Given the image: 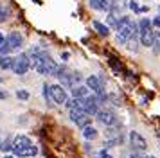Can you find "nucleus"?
Wrapping results in <instances>:
<instances>
[{"label": "nucleus", "mask_w": 160, "mask_h": 158, "mask_svg": "<svg viewBox=\"0 0 160 158\" xmlns=\"http://www.w3.org/2000/svg\"><path fill=\"white\" fill-rule=\"evenodd\" d=\"M13 155L18 158H32L38 155V146L27 135L13 136Z\"/></svg>", "instance_id": "f257e3e1"}, {"label": "nucleus", "mask_w": 160, "mask_h": 158, "mask_svg": "<svg viewBox=\"0 0 160 158\" xmlns=\"http://www.w3.org/2000/svg\"><path fill=\"white\" fill-rule=\"evenodd\" d=\"M137 23H138V38H140V45L151 49L153 42H155V34H157V31H155L153 25H151V20H149V18H140Z\"/></svg>", "instance_id": "f03ea898"}, {"label": "nucleus", "mask_w": 160, "mask_h": 158, "mask_svg": "<svg viewBox=\"0 0 160 158\" xmlns=\"http://www.w3.org/2000/svg\"><path fill=\"white\" fill-rule=\"evenodd\" d=\"M58 67L59 63H56L54 59H45V61H40V63H36L32 68L40 74V76H45V77H49V76H52V77H56V72H58Z\"/></svg>", "instance_id": "7ed1b4c3"}, {"label": "nucleus", "mask_w": 160, "mask_h": 158, "mask_svg": "<svg viewBox=\"0 0 160 158\" xmlns=\"http://www.w3.org/2000/svg\"><path fill=\"white\" fill-rule=\"evenodd\" d=\"M68 119H70L72 124H76L79 129H83V128H87V126H92V119L94 117L85 113L83 110H70L68 111Z\"/></svg>", "instance_id": "20e7f679"}, {"label": "nucleus", "mask_w": 160, "mask_h": 158, "mask_svg": "<svg viewBox=\"0 0 160 158\" xmlns=\"http://www.w3.org/2000/svg\"><path fill=\"white\" fill-rule=\"evenodd\" d=\"M85 85L88 86V90L95 95H101V93H106V88H104V79L99 76V74H92L85 79Z\"/></svg>", "instance_id": "39448f33"}, {"label": "nucleus", "mask_w": 160, "mask_h": 158, "mask_svg": "<svg viewBox=\"0 0 160 158\" xmlns=\"http://www.w3.org/2000/svg\"><path fill=\"white\" fill-rule=\"evenodd\" d=\"M95 119H97V122H101L102 126H106V128L117 126V124H119L117 113L113 111V110H110V108H101V110L97 111V115H95Z\"/></svg>", "instance_id": "423d86ee"}, {"label": "nucleus", "mask_w": 160, "mask_h": 158, "mask_svg": "<svg viewBox=\"0 0 160 158\" xmlns=\"http://www.w3.org/2000/svg\"><path fill=\"white\" fill-rule=\"evenodd\" d=\"M31 67H32V63H31L29 54L23 52L20 56H16V65H15V68H13V74H16L18 77H22V76H25L31 70Z\"/></svg>", "instance_id": "0eeeda50"}, {"label": "nucleus", "mask_w": 160, "mask_h": 158, "mask_svg": "<svg viewBox=\"0 0 160 158\" xmlns=\"http://www.w3.org/2000/svg\"><path fill=\"white\" fill-rule=\"evenodd\" d=\"M51 97H52L54 106H56V104L65 106L67 101H68V93H67V90L59 85V83H52V85H51Z\"/></svg>", "instance_id": "6e6552de"}, {"label": "nucleus", "mask_w": 160, "mask_h": 158, "mask_svg": "<svg viewBox=\"0 0 160 158\" xmlns=\"http://www.w3.org/2000/svg\"><path fill=\"white\" fill-rule=\"evenodd\" d=\"M128 142H130V147L135 149V151H142V153H144V151L148 149V140H146L138 131H135V129L128 133Z\"/></svg>", "instance_id": "1a4fd4ad"}, {"label": "nucleus", "mask_w": 160, "mask_h": 158, "mask_svg": "<svg viewBox=\"0 0 160 158\" xmlns=\"http://www.w3.org/2000/svg\"><path fill=\"white\" fill-rule=\"evenodd\" d=\"M83 101V110H85V113H88L90 117H95L97 111L101 110V102L97 101V95H88L87 99H81Z\"/></svg>", "instance_id": "9d476101"}, {"label": "nucleus", "mask_w": 160, "mask_h": 158, "mask_svg": "<svg viewBox=\"0 0 160 158\" xmlns=\"http://www.w3.org/2000/svg\"><path fill=\"white\" fill-rule=\"evenodd\" d=\"M6 43L13 50H20L23 47V36L18 32V31H11L8 36H6Z\"/></svg>", "instance_id": "9b49d317"}, {"label": "nucleus", "mask_w": 160, "mask_h": 158, "mask_svg": "<svg viewBox=\"0 0 160 158\" xmlns=\"http://www.w3.org/2000/svg\"><path fill=\"white\" fill-rule=\"evenodd\" d=\"M113 0H88V6L95 9V11H101V13H108L110 7H112Z\"/></svg>", "instance_id": "f8f14e48"}, {"label": "nucleus", "mask_w": 160, "mask_h": 158, "mask_svg": "<svg viewBox=\"0 0 160 158\" xmlns=\"http://www.w3.org/2000/svg\"><path fill=\"white\" fill-rule=\"evenodd\" d=\"M70 93H72L74 99H87L88 95H92V92L88 90L87 85H78V86H74L72 90H70Z\"/></svg>", "instance_id": "ddd939ff"}, {"label": "nucleus", "mask_w": 160, "mask_h": 158, "mask_svg": "<svg viewBox=\"0 0 160 158\" xmlns=\"http://www.w3.org/2000/svg\"><path fill=\"white\" fill-rule=\"evenodd\" d=\"M81 135H83V138H85L87 142H92V140H95V138L99 136V131H97V128H94V126H87V128L81 129Z\"/></svg>", "instance_id": "4468645a"}, {"label": "nucleus", "mask_w": 160, "mask_h": 158, "mask_svg": "<svg viewBox=\"0 0 160 158\" xmlns=\"http://www.w3.org/2000/svg\"><path fill=\"white\" fill-rule=\"evenodd\" d=\"M124 144V135H119V136H113V138H106L102 142V149H112V147H117V146H122Z\"/></svg>", "instance_id": "2eb2a0df"}, {"label": "nucleus", "mask_w": 160, "mask_h": 158, "mask_svg": "<svg viewBox=\"0 0 160 158\" xmlns=\"http://www.w3.org/2000/svg\"><path fill=\"white\" fill-rule=\"evenodd\" d=\"M92 25H94V29L97 31V34H99V36H102V38H108V36H110V27L106 25V23L94 20V22H92Z\"/></svg>", "instance_id": "dca6fc26"}, {"label": "nucleus", "mask_w": 160, "mask_h": 158, "mask_svg": "<svg viewBox=\"0 0 160 158\" xmlns=\"http://www.w3.org/2000/svg\"><path fill=\"white\" fill-rule=\"evenodd\" d=\"M42 93H43V99H45V102H47V106L49 108L54 106L52 97H51V83H43V85H42Z\"/></svg>", "instance_id": "f3484780"}, {"label": "nucleus", "mask_w": 160, "mask_h": 158, "mask_svg": "<svg viewBox=\"0 0 160 158\" xmlns=\"http://www.w3.org/2000/svg\"><path fill=\"white\" fill-rule=\"evenodd\" d=\"M65 108L70 111V110H83V101L81 99H74V97H70V99L67 101V104H65ZM85 111V110H83Z\"/></svg>", "instance_id": "a211bd4d"}, {"label": "nucleus", "mask_w": 160, "mask_h": 158, "mask_svg": "<svg viewBox=\"0 0 160 158\" xmlns=\"http://www.w3.org/2000/svg\"><path fill=\"white\" fill-rule=\"evenodd\" d=\"M108 65L113 68V72H117V74H122L124 72V67H122V63L117 59V57H113V56H110L108 57Z\"/></svg>", "instance_id": "6ab92c4d"}, {"label": "nucleus", "mask_w": 160, "mask_h": 158, "mask_svg": "<svg viewBox=\"0 0 160 158\" xmlns=\"http://www.w3.org/2000/svg\"><path fill=\"white\" fill-rule=\"evenodd\" d=\"M104 135H106V138H113V136L122 135V131H121V124H117V126H110V128H106V129H104Z\"/></svg>", "instance_id": "aec40b11"}, {"label": "nucleus", "mask_w": 160, "mask_h": 158, "mask_svg": "<svg viewBox=\"0 0 160 158\" xmlns=\"http://www.w3.org/2000/svg\"><path fill=\"white\" fill-rule=\"evenodd\" d=\"M138 45H140V38H138V36H131L130 42L126 43V49L131 50V52H137V50H138Z\"/></svg>", "instance_id": "412c9836"}, {"label": "nucleus", "mask_w": 160, "mask_h": 158, "mask_svg": "<svg viewBox=\"0 0 160 158\" xmlns=\"http://www.w3.org/2000/svg\"><path fill=\"white\" fill-rule=\"evenodd\" d=\"M0 151H4L6 155H9V153H13V138H11V136H8V138H4V140H2Z\"/></svg>", "instance_id": "4be33fe9"}, {"label": "nucleus", "mask_w": 160, "mask_h": 158, "mask_svg": "<svg viewBox=\"0 0 160 158\" xmlns=\"http://www.w3.org/2000/svg\"><path fill=\"white\" fill-rule=\"evenodd\" d=\"M31 93L27 92V90H23V88H20V90H16V99L22 101V102H25V101H29Z\"/></svg>", "instance_id": "5701e85b"}, {"label": "nucleus", "mask_w": 160, "mask_h": 158, "mask_svg": "<svg viewBox=\"0 0 160 158\" xmlns=\"http://www.w3.org/2000/svg\"><path fill=\"white\" fill-rule=\"evenodd\" d=\"M153 54H160V31H157V34H155V42H153Z\"/></svg>", "instance_id": "b1692460"}, {"label": "nucleus", "mask_w": 160, "mask_h": 158, "mask_svg": "<svg viewBox=\"0 0 160 158\" xmlns=\"http://www.w3.org/2000/svg\"><path fill=\"white\" fill-rule=\"evenodd\" d=\"M9 18V9L6 6H2V4H0V23H2V22H6Z\"/></svg>", "instance_id": "393cba45"}, {"label": "nucleus", "mask_w": 160, "mask_h": 158, "mask_svg": "<svg viewBox=\"0 0 160 158\" xmlns=\"http://www.w3.org/2000/svg\"><path fill=\"white\" fill-rule=\"evenodd\" d=\"M128 7H130L135 14H140V6H138L137 0H130V2H128Z\"/></svg>", "instance_id": "a878e982"}, {"label": "nucleus", "mask_w": 160, "mask_h": 158, "mask_svg": "<svg viewBox=\"0 0 160 158\" xmlns=\"http://www.w3.org/2000/svg\"><path fill=\"white\" fill-rule=\"evenodd\" d=\"M95 158H115V156H112L106 149H99L97 153H95Z\"/></svg>", "instance_id": "bb28decb"}, {"label": "nucleus", "mask_w": 160, "mask_h": 158, "mask_svg": "<svg viewBox=\"0 0 160 158\" xmlns=\"http://www.w3.org/2000/svg\"><path fill=\"white\" fill-rule=\"evenodd\" d=\"M128 158H146V156L142 155V151H135V149H131V151H130V155H128Z\"/></svg>", "instance_id": "cd10ccee"}, {"label": "nucleus", "mask_w": 160, "mask_h": 158, "mask_svg": "<svg viewBox=\"0 0 160 158\" xmlns=\"http://www.w3.org/2000/svg\"><path fill=\"white\" fill-rule=\"evenodd\" d=\"M151 25H153V29H155V31L160 27V14H158V16H155V18L151 20Z\"/></svg>", "instance_id": "c85d7f7f"}, {"label": "nucleus", "mask_w": 160, "mask_h": 158, "mask_svg": "<svg viewBox=\"0 0 160 158\" xmlns=\"http://www.w3.org/2000/svg\"><path fill=\"white\" fill-rule=\"evenodd\" d=\"M9 97V93L6 92V90H2V88H0V101H6Z\"/></svg>", "instance_id": "c756f323"}, {"label": "nucleus", "mask_w": 160, "mask_h": 158, "mask_svg": "<svg viewBox=\"0 0 160 158\" xmlns=\"http://www.w3.org/2000/svg\"><path fill=\"white\" fill-rule=\"evenodd\" d=\"M61 59L63 61H68L70 59V52H61Z\"/></svg>", "instance_id": "7c9ffc66"}, {"label": "nucleus", "mask_w": 160, "mask_h": 158, "mask_svg": "<svg viewBox=\"0 0 160 158\" xmlns=\"http://www.w3.org/2000/svg\"><path fill=\"white\" fill-rule=\"evenodd\" d=\"M4 45H6V36L0 32V47H4Z\"/></svg>", "instance_id": "2f4dec72"}, {"label": "nucleus", "mask_w": 160, "mask_h": 158, "mask_svg": "<svg viewBox=\"0 0 160 158\" xmlns=\"http://www.w3.org/2000/svg\"><path fill=\"white\" fill-rule=\"evenodd\" d=\"M149 11V7H146V6H140V13H148Z\"/></svg>", "instance_id": "473e14b6"}, {"label": "nucleus", "mask_w": 160, "mask_h": 158, "mask_svg": "<svg viewBox=\"0 0 160 158\" xmlns=\"http://www.w3.org/2000/svg\"><path fill=\"white\" fill-rule=\"evenodd\" d=\"M4 158H16V156H15V155H13V153H9V155H6V156H4Z\"/></svg>", "instance_id": "72a5a7b5"}, {"label": "nucleus", "mask_w": 160, "mask_h": 158, "mask_svg": "<svg viewBox=\"0 0 160 158\" xmlns=\"http://www.w3.org/2000/svg\"><path fill=\"white\" fill-rule=\"evenodd\" d=\"M146 158H157V156H153V155H148V156H146Z\"/></svg>", "instance_id": "f704fd0d"}, {"label": "nucleus", "mask_w": 160, "mask_h": 158, "mask_svg": "<svg viewBox=\"0 0 160 158\" xmlns=\"http://www.w3.org/2000/svg\"><path fill=\"white\" fill-rule=\"evenodd\" d=\"M2 140H4V138H2V136H0V146H2Z\"/></svg>", "instance_id": "c9c22d12"}, {"label": "nucleus", "mask_w": 160, "mask_h": 158, "mask_svg": "<svg viewBox=\"0 0 160 158\" xmlns=\"http://www.w3.org/2000/svg\"><path fill=\"white\" fill-rule=\"evenodd\" d=\"M2 81H4V77H2V76H0V83H2Z\"/></svg>", "instance_id": "e433bc0d"}, {"label": "nucleus", "mask_w": 160, "mask_h": 158, "mask_svg": "<svg viewBox=\"0 0 160 158\" xmlns=\"http://www.w3.org/2000/svg\"><path fill=\"white\" fill-rule=\"evenodd\" d=\"M158 14H160V6H158Z\"/></svg>", "instance_id": "4c0bfd02"}, {"label": "nucleus", "mask_w": 160, "mask_h": 158, "mask_svg": "<svg viewBox=\"0 0 160 158\" xmlns=\"http://www.w3.org/2000/svg\"><path fill=\"white\" fill-rule=\"evenodd\" d=\"M115 2H119V0H115Z\"/></svg>", "instance_id": "58836bf2"}]
</instances>
